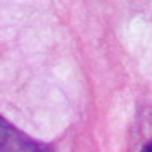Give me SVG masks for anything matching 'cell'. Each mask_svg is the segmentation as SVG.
<instances>
[{"label": "cell", "mask_w": 152, "mask_h": 152, "mask_svg": "<svg viewBox=\"0 0 152 152\" xmlns=\"http://www.w3.org/2000/svg\"><path fill=\"white\" fill-rule=\"evenodd\" d=\"M49 145L30 139L0 115V152H47Z\"/></svg>", "instance_id": "1"}]
</instances>
